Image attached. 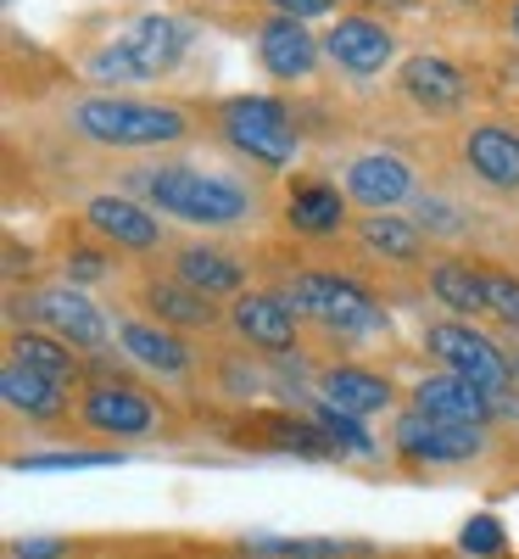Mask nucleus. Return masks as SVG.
Wrapping results in <instances>:
<instances>
[{"label": "nucleus", "instance_id": "6e6552de", "mask_svg": "<svg viewBox=\"0 0 519 559\" xmlns=\"http://www.w3.org/2000/svg\"><path fill=\"white\" fill-rule=\"evenodd\" d=\"M23 308H28V319H39V331H51V336H62L68 347H84V353L107 347V336H112L101 308L89 302L84 292H73V286H45ZM23 308H12V313H23Z\"/></svg>", "mask_w": 519, "mask_h": 559}, {"label": "nucleus", "instance_id": "aec40b11", "mask_svg": "<svg viewBox=\"0 0 519 559\" xmlns=\"http://www.w3.org/2000/svg\"><path fill=\"white\" fill-rule=\"evenodd\" d=\"M173 280H184L191 292H202V297L218 302V297H241L246 292V263H234L218 247L191 241V247H173Z\"/></svg>", "mask_w": 519, "mask_h": 559}, {"label": "nucleus", "instance_id": "1a4fd4ad", "mask_svg": "<svg viewBox=\"0 0 519 559\" xmlns=\"http://www.w3.org/2000/svg\"><path fill=\"white\" fill-rule=\"evenodd\" d=\"M229 331L257 353H291L302 342V313L279 292H241L229 302Z\"/></svg>", "mask_w": 519, "mask_h": 559}, {"label": "nucleus", "instance_id": "bb28decb", "mask_svg": "<svg viewBox=\"0 0 519 559\" xmlns=\"http://www.w3.org/2000/svg\"><path fill=\"white\" fill-rule=\"evenodd\" d=\"M313 426L329 437V448H336V453H374V437L363 431L358 414H341V408L318 403V408H313Z\"/></svg>", "mask_w": 519, "mask_h": 559}, {"label": "nucleus", "instance_id": "39448f33", "mask_svg": "<svg viewBox=\"0 0 519 559\" xmlns=\"http://www.w3.org/2000/svg\"><path fill=\"white\" fill-rule=\"evenodd\" d=\"M184 45H191V28L184 23H173V17H140L129 34H118L107 51L89 62V73H96L101 84H134V79H157V73H168L179 57H184Z\"/></svg>", "mask_w": 519, "mask_h": 559}, {"label": "nucleus", "instance_id": "2f4dec72", "mask_svg": "<svg viewBox=\"0 0 519 559\" xmlns=\"http://www.w3.org/2000/svg\"><path fill=\"white\" fill-rule=\"evenodd\" d=\"M96 274H101V252H89V247H84V252L68 258V286H73V280H96Z\"/></svg>", "mask_w": 519, "mask_h": 559}, {"label": "nucleus", "instance_id": "a211bd4d", "mask_svg": "<svg viewBox=\"0 0 519 559\" xmlns=\"http://www.w3.org/2000/svg\"><path fill=\"white\" fill-rule=\"evenodd\" d=\"M257 57L274 79H307L313 62H318V39L307 34L302 17H286V12H274L263 28H257Z\"/></svg>", "mask_w": 519, "mask_h": 559}, {"label": "nucleus", "instance_id": "72a5a7b5", "mask_svg": "<svg viewBox=\"0 0 519 559\" xmlns=\"http://www.w3.org/2000/svg\"><path fill=\"white\" fill-rule=\"evenodd\" d=\"M508 34L519 39V0H514V7H508Z\"/></svg>", "mask_w": 519, "mask_h": 559}, {"label": "nucleus", "instance_id": "5701e85b", "mask_svg": "<svg viewBox=\"0 0 519 559\" xmlns=\"http://www.w3.org/2000/svg\"><path fill=\"white\" fill-rule=\"evenodd\" d=\"M318 403L363 419V414H381L391 403V381L374 376V369H358V364H336L318 376Z\"/></svg>", "mask_w": 519, "mask_h": 559}, {"label": "nucleus", "instance_id": "7ed1b4c3", "mask_svg": "<svg viewBox=\"0 0 519 559\" xmlns=\"http://www.w3.org/2000/svg\"><path fill=\"white\" fill-rule=\"evenodd\" d=\"M291 308L313 324H324L329 336H369V331H386V308L374 302L358 280L347 274H329V269H302L291 274L286 286Z\"/></svg>", "mask_w": 519, "mask_h": 559}, {"label": "nucleus", "instance_id": "9d476101", "mask_svg": "<svg viewBox=\"0 0 519 559\" xmlns=\"http://www.w3.org/2000/svg\"><path fill=\"white\" fill-rule=\"evenodd\" d=\"M391 448L413 464H463V459H475L486 448V437H481V426H447V419H431V414L408 408L397 419V431H391Z\"/></svg>", "mask_w": 519, "mask_h": 559}, {"label": "nucleus", "instance_id": "0eeeda50", "mask_svg": "<svg viewBox=\"0 0 519 559\" xmlns=\"http://www.w3.org/2000/svg\"><path fill=\"white\" fill-rule=\"evenodd\" d=\"M79 426L84 431H96V437H152L157 431V408L146 392H134V386H118V381H96V386H84L79 392Z\"/></svg>", "mask_w": 519, "mask_h": 559}, {"label": "nucleus", "instance_id": "cd10ccee", "mask_svg": "<svg viewBox=\"0 0 519 559\" xmlns=\"http://www.w3.org/2000/svg\"><path fill=\"white\" fill-rule=\"evenodd\" d=\"M107 464H118V453L73 448V453H28V459H17V471H107Z\"/></svg>", "mask_w": 519, "mask_h": 559}, {"label": "nucleus", "instance_id": "c9c22d12", "mask_svg": "<svg viewBox=\"0 0 519 559\" xmlns=\"http://www.w3.org/2000/svg\"><path fill=\"white\" fill-rule=\"evenodd\" d=\"M514 386H519V353H514Z\"/></svg>", "mask_w": 519, "mask_h": 559}, {"label": "nucleus", "instance_id": "412c9836", "mask_svg": "<svg viewBox=\"0 0 519 559\" xmlns=\"http://www.w3.org/2000/svg\"><path fill=\"white\" fill-rule=\"evenodd\" d=\"M0 397H7L12 414L34 419V426H62L68 408H73L62 381H45V376H34V369H23L12 358H7V369H0Z\"/></svg>", "mask_w": 519, "mask_h": 559}, {"label": "nucleus", "instance_id": "f257e3e1", "mask_svg": "<svg viewBox=\"0 0 519 559\" xmlns=\"http://www.w3.org/2000/svg\"><path fill=\"white\" fill-rule=\"evenodd\" d=\"M134 191L146 197L157 213L184 218V224H202V229H234V224L252 218V191H246V185H234L224 174L184 168V163L140 168L134 174Z\"/></svg>", "mask_w": 519, "mask_h": 559}, {"label": "nucleus", "instance_id": "f8f14e48", "mask_svg": "<svg viewBox=\"0 0 519 559\" xmlns=\"http://www.w3.org/2000/svg\"><path fill=\"white\" fill-rule=\"evenodd\" d=\"M413 408L431 414V419H447V426H486V419L497 414V392L442 369V376H424L413 386Z\"/></svg>", "mask_w": 519, "mask_h": 559}, {"label": "nucleus", "instance_id": "473e14b6", "mask_svg": "<svg viewBox=\"0 0 519 559\" xmlns=\"http://www.w3.org/2000/svg\"><path fill=\"white\" fill-rule=\"evenodd\" d=\"M274 7L286 12V17H302V23H307V17L329 12V7H336V0H274Z\"/></svg>", "mask_w": 519, "mask_h": 559}, {"label": "nucleus", "instance_id": "2eb2a0df", "mask_svg": "<svg viewBox=\"0 0 519 559\" xmlns=\"http://www.w3.org/2000/svg\"><path fill=\"white\" fill-rule=\"evenodd\" d=\"M324 51H329V62L347 68V73H381L397 57V39H391V28L381 17L352 12V17H341L336 28L324 34Z\"/></svg>", "mask_w": 519, "mask_h": 559}, {"label": "nucleus", "instance_id": "b1692460", "mask_svg": "<svg viewBox=\"0 0 519 559\" xmlns=\"http://www.w3.org/2000/svg\"><path fill=\"white\" fill-rule=\"evenodd\" d=\"M431 297L447 313H458V319L492 313V302H486V269H475L469 258H436L431 263Z\"/></svg>", "mask_w": 519, "mask_h": 559}, {"label": "nucleus", "instance_id": "4c0bfd02", "mask_svg": "<svg viewBox=\"0 0 519 559\" xmlns=\"http://www.w3.org/2000/svg\"><path fill=\"white\" fill-rule=\"evenodd\" d=\"M297 559H324V554H297Z\"/></svg>", "mask_w": 519, "mask_h": 559}, {"label": "nucleus", "instance_id": "9b49d317", "mask_svg": "<svg viewBox=\"0 0 519 559\" xmlns=\"http://www.w3.org/2000/svg\"><path fill=\"white\" fill-rule=\"evenodd\" d=\"M463 168L475 174L486 191L519 197V129L508 123H469L463 134Z\"/></svg>", "mask_w": 519, "mask_h": 559}, {"label": "nucleus", "instance_id": "c85d7f7f", "mask_svg": "<svg viewBox=\"0 0 519 559\" xmlns=\"http://www.w3.org/2000/svg\"><path fill=\"white\" fill-rule=\"evenodd\" d=\"M486 302H492V313L508 324V331H519V280L514 274L486 269Z\"/></svg>", "mask_w": 519, "mask_h": 559}, {"label": "nucleus", "instance_id": "c756f323", "mask_svg": "<svg viewBox=\"0 0 519 559\" xmlns=\"http://www.w3.org/2000/svg\"><path fill=\"white\" fill-rule=\"evenodd\" d=\"M458 543H463V554H503L508 537H503V521L497 515H469Z\"/></svg>", "mask_w": 519, "mask_h": 559}, {"label": "nucleus", "instance_id": "dca6fc26", "mask_svg": "<svg viewBox=\"0 0 519 559\" xmlns=\"http://www.w3.org/2000/svg\"><path fill=\"white\" fill-rule=\"evenodd\" d=\"M408 191H413V168L391 152H369L347 163V197L369 213H391Z\"/></svg>", "mask_w": 519, "mask_h": 559}, {"label": "nucleus", "instance_id": "e433bc0d", "mask_svg": "<svg viewBox=\"0 0 519 559\" xmlns=\"http://www.w3.org/2000/svg\"><path fill=\"white\" fill-rule=\"evenodd\" d=\"M458 7H481V0H458Z\"/></svg>", "mask_w": 519, "mask_h": 559}, {"label": "nucleus", "instance_id": "393cba45", "mask_svg": "<svg viewBox=\"0 0 519 559\" xmlns=\"http://www.w3.org/2000/svg\"><path fill=\"white\" fill-rule=\"evenodd\" d=\"M358 241L374 252V258H386V263H419L424 258V229L402 213H369L358 218Z\"/></svg>", "mask_w": 519, "mask_h": 559}, {"label": "nucleus", "instance_id": "6ab92c4d", "mask_svg": "<svg viewBox=\"0 0 519 559\" xmlns=\"http://www.w3.org/2000/svg\"><path fill=\"white\" fill-rule=\"evenodd\" d=\"M397 84H402V96L413 107H424V112H458L469 102V84H463V73L447 57H408Z\"/></svg>", "mask_w": 519, "mask_h": 559}, {"label": "nucleus", "instance_id": "423d86ee", "mask_svg": "<svg viewBox=\"0 0 519 559\" xmlns=\"http://www.w3.org/2000/svg\"><path fill=\"white\" fill-rule=\"evenodd\" d=\"M424 353H436L447 364V376H463V381H475L486 392H508L514 386V358L497 353L492 336H481L475 324H463V319H442L424 331Z\"/></svg>", "mask_w": 519, "mask_h": 559}, {"label": "nucleus", "instance_id": "4be33fe9", "mask_svg": "<svg viewBox=\"0 0 519 559\" xmlns=\"http://www.w3.org/2000/svg\"><path fill=\"white\" fill-rule=\"evenodd\" d=\"M286 224L297 229V236H307V241H329L347 224V202H341V191L329 179H302V185H291V197H286Z\"/></svg>", "mask_w": 519, "mask_h": 559}, {"label": "nucleus", "instance_id": "ddd939ff", "mask_svg": "<svg viewBox=\"0 0 519 559\" xmlns=\"http://www.w3.org/2000/svg\"><path fill=\"white\" fill-rule=\"evenodd\" d=\"M89 236H101L118 252H157L162 247V218H152V207H140L129 197H96L84 207Z\"/></svg>", "mask_w": 519, "mask_h": 559}, {"label": "nucleus", "instance_id": "7c9ffc66", "mask_svg": "<svg viewBox=\"0 0 519 559\" xmlns=\"http://www.w3.org/2000/svg\"><path fill=\"white\" fill-rule=\"evenodd\" d=\"M68 554H73L68 537H23V543H12V559H68Z\"/></svg>", "mask_w": 519, "mask_h": 559}, {"label": "nucleus", "instance_id": "20e7f679", "mask_svg": "<svg viewBox=\"0 0 519 559\" xmlns=\"http://www.w3.org/2000/svg\"><path fill=\"white\" fill-rule=\"evenodd\" d=\"M218 134L229 140L241 157H252L257 168H286L297 163V129H291V112L286 102L274 96H234L218 107Z\"/></svg>", "mask_w": 519, "mask_h": 559}, {"label": "nucleus", "instance_id": "4468645a", "mask_svg": "<svg viewBox=\"0 0 519 559\" xmlns=\"http://www.w3.org/2000/svg\"><path fill=\"white\" fill-rule=\"evenodd\" d=\"M118 342L140 369H152V376H162V381H184L191 364H196V353L184 347V336L168 331V324H157V319H118Z\"/></svg>", "mask_w": 519, "mask_h": 559}, {"label": "nucleus", "instance_id": "f704fd0d", "mask_svg": "<svg viewBox=\"0 0 519 559\" xmlns=\"http://www.w3.org/2000/svg\"><path fill=\"white\" fill-rule=\"evenodd\" d=\"M374 7H413V0H374Z\"/></svg>", "mask_w": 519, "mask_h": 559}, {"label": "nucleus", "instance_id": "f03ea898", "mask_svg": "<svg viewBox=\"0 0 519 559\" xmlns=\"http://www.w3.org/2000/svg\"><path fill=\"white\" fill-rule=\"evenodd\" d=\"M73 129L96 146L112 152H152V146H173L191 134V112L184 107H162V102H123V96H96L73 107Z\"/></svg>", "mask_w": 519, "mask_h": 559}, {"label": "nucleus", "instance_id": "f3484780", "mask_svg": "<svg viewBox=\"0 0 519 559\" xmlns=\"http://www.w3.org/2000/svg\"><path fill=\"white\" fill-rule=\"evenodd\" d=\"M140 308H146L157 324H168V331H213L218 324V302L191 292L173 274H152L146 286H140Z\"/></svg>", "mask_w": 519, "mask_h": 559}, {"label": "nucleus", "instance_id": "a878e982", "mask_svg": "<svg viewBox=\"0 0 519 559\" xmlns=\"http://www.w3.org/2000/svg\"><path fill=\"white\" fill-rule=\"evenodd\" d=\"M12 364L34 369V376H45V381H62V386L79 376V353L51 331H12Z\"/></svg>", "mask_w": 519, "mask_h": 559}]
</instances>
